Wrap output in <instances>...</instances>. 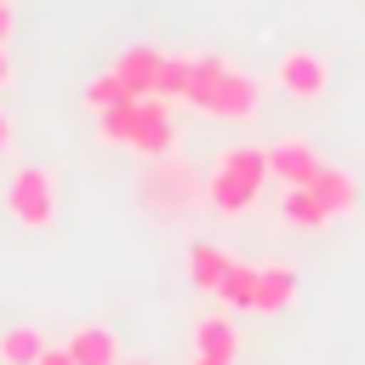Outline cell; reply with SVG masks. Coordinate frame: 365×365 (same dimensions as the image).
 <instances>
[{"label":"cell","mask_w":365,"mask_h":365,"mask_svg":"<svg viewBox=\"0 0 365 365\" xmlns=\"http://www.w3.org/2000/svg\"><path fill=\"white\" fill-rule=\"evenodd\" d=\"M262 182H268V148L234 143V148H222V154L211 160V171H205V205H211L217 217H245V211L257 205Z\"/></svg>","instance_id":"1"},{"label":"cell","mask_w":365,"mask_h":365,"mask_svg":"<svg viewBox=\"0 0 365 365\" xmlns=\"http://www.w3.org/2000/svg\"><path fill=\"white\" fill-rule=\"evenodd\" d=\"M188 108L211 114V120H251L262 108V91L251 74H240L228 57H194V80H188Z\"/></svg>","instance_id":"2"},{"label":"cell","mask_w":365,"mask_h":365,"mask_svg":"<svg viewBox=\"0 0 365 365\" xmlns=\"http://www.w3.org/2000/svg\"><path fill=\"white\" fill-rule=\"evenodd\" d=\"M6 211L23 222V228H51L57 222V182H51V171L46 165H17L11 177H6Z\"/></svg>","instance_id":"3"},{"label":"cell","mask_w":365,"mask_h":365,"mask_svg":"<svg viewBox=\"0 0 365 365\" xmlns=\"http://www.w3.org/2000/svg\"><path fill=\"white\" fill-rule=\"evenodd\" d=\"M143 194H148V205H154V211L177 217V211H188V205L205 194V177H200L188 160L160 154V160H154V171H148V182H143Z\"/></svg>","instance_id":"4"},{"label":"cell","mask_w":365,"mask_h":365,"mask_svg":"<svg viewBox=\"0 0 365 365\" xmlns=\"http://www.w3.org/2000/svg\"><path fill=\"white\" fill-rule=\"evenodd\" d=\"M274 80H279V91L297 97V103H319V97L331 91V63H325L319 51H308V46H291V51H279Z\"/></svg>","instance_id":"5"},{"label":"cell","mask_w":365,"mask_h":365,"mask_svg":"<svg viewBox=\"0 0 365 365\" xmlns=\"http://www.w3.org/2000/svg\"><path fill=\"white\" fill-rule=\"evenodd\" d=\"M137 160H160L177 148V125H171V103L165 97H137V125H131V143H125Z\"/></svg>","instance_id":"6"},{"label":"cell","mask_w":365,"mask_h":365,"mask_svg":"<svg viewBox=\"0 0 365 365\" xmlns=\"http://www.w3.org/2000/svg\"><path fill=\"white\" fill-rule=\"evenodd\" d=\"M160 63H165V51H160V46H148V40H137V46H125V51L114 57V74H120V86H125L131 97H154Z\"/></svg>","instance_id":"7"},{"label":"cell","mask_w":365,"mask_h":365,"mask_svg":"<svg viewBox=\"0 0 365 365\" xmlns=\"http://www.w3.org/2000/svg\"><path fill=\"white\" fill-rule=\"evenodd\" d=\"M314 171H319V154H314L302 137H279V143L268 148V177H274V182L302 188V182H314Z\"/></svg>","instance_id":"8"},{"label":"cell","mask_w":365,"mask_h":365,"mask_svg":"<svg viewBox=\"0 0 365 365\" xmlns=\"http://www.w3.org/2000/svg\"><path fill=\"white\" fill-rule=\"evenodd\" d=\"M63 354H68L74 365H120V342H114V331H108V325H97V319L74 325V331H68V342H63Z\"/></svg>","instance_id":"9"},{"label":"cell","mask_w":365,"mask_h":365,"mask_svg":"<svg viewBox=\"0 0 365 365\" xmlns=\"http://www.w3.org/2000/svg\"><path fill=\"white\" fill-rule=\"evenodd\" d=\"M308 188L331 205V217H354V211H359V182H354V171H342V165H325V160H319V171H314Z\"/></svg>","instance_id":"10"},{"label":"cell","mask_w":365,"mask_h":365,"mask_svg":"<svg viewBox=\"0 0 365 365\" xmlns=\"http://www.w3.org/2000/svg\"><path fill=\"white\" fill-rule=\"evenodd\" d=\"M297 302V268L291 262H257V314H274V308H291Z\"/></svg>","instance_id":"11"},{"label":"cell","mask_w":365,"mask_h":365,"mask_svg":"<svg viewBox=\"0 0 365 365\" xmlns=\"http://www.w3.org/2000/svg\"><path fill=\"white\" fill-rule=\"evenodd\" d=\"M279 217H285L291 228H308V234H319V228H331V222H336V217H331V205H325V200H319L308 182L279 194Z\"/></svg>","instance_id":"12"},{"label":"cell","mask_w":365,"mask_h":365,"mask_svg":"<svg viewBox=\"0 0 365 365\" xmlns=\"http://www.w3.org/2000/svg\"><path fill=\"white\" fill-rule=\"evenodd\" d=\"M194 354L205 359H234L240 354V325L228 314H200L194 319Z\"/></svg>","instance_id":"13"},{"label":"cell","mask_w":365,"mask_h":365,"mask_svg":"<svg viewBox=\"0 0 365 365\" xmlns=\"http://www.w3.org/2000/svg\"><path fill=\"white\" fill-rule=\"evenodd\" d=\"M228 262H234V257H228V251H217V245H205V240H200V245H188V279H194L200 291H217V285H222V274H228Z\"/></svg>","instance_id":"14"},{"label":"cell","mask_w":365,"mask_h":365,"mask_svg":"<svg viewBox=\"0 0 365 365\" xmlns=\"http://www.w3.org/2000/svg\"><path fill=\"white\" fill-rule=\"evenodd\" d=\"M217 297H222V308L234 314V308H251L257 302V262H228V274H222V285H217Z\"/></svg>","instance_id":"15"},{"label":"cell","mask_w":365,"mask_h":365,"mask_svg":"<svg viewBox=\"0 0 365 365\" xmlns=\"http://www.w3.org/2000/svg\"><path fill=\"white\" fill-rule=\"evenodd\" d=\"M131 125H137V97H125V103H114V108L97 114V137L108 148H125L131 143Z\"/></svg>","instance_id":"16"},{"label":"cell","mask_w":365,"mask_h":365,"mask_svg":"<svg viewBox=\"0 0 365 365\" xmlns=\"http://www.w3.org/2000/svg\"><path fill=\"white\" fill-rule=\"evenodd\" d=\"M40 348H46V336H40L34 325H11V331L0 336V365H34Z\"/></svg>","instance_id":"17"},{"label":"cell","mask_w":365,"mask_h":365,"mask_svg":"<svg viewBox=\"0 0 365 365\" xmlns=\"http://www.w3.org/2000/svg\"><path fill=\"white\" fill-rule=\"evenodd\" d=\"M188 80H194V57H165L160 63V80H154V97L188 103Z\"/></svg>","instance_id":"18"},{"label":"cell","mask_w":365,"mask_h":365,"mask_svg":"<svg viewBox=\"0 0 365 365\" xmlns=\"http://www.w3.org/2000/svg\"><path fill=\"white\" fill-rule=\"evenodd\" d=\"M125 97H131V91L120 86V74H114V68L86 80V108H91V114H103V108H114V103H125Z\"/></svg>","instance_id":"19"},{"label":"cell","mask_w":365,"mask_h":365,"mask_svg":"<svg viewBox=\"0 0 365 365\" xmlns=\"http://www.w3.org/2000/svg\"><path fill=\"white\" fill-rule=\"evenodd\" d=\"M11 29H17L11 23V0H0V46H11Z\"/></svg>","instance_id":"20"},{"label":"cell","mask_w":365,"mask_h":365,"mask_svg":"<svg viewBox=\"0 0 365 365\" xmlns=\"http://www.w3.org/2000/svg\"><path fill=\"white\" fill-rule=\"evenodd\" d=\"M34 365H74V359H68L63 348H40V359H34Z\"/></svg>","instance_id":"21"},{"label":"cell","mask_w":365,"mask_h":365,"mask_svg":"<svg viewBox=\"0 0 365 365\" xmlns=\"http://www.w3.org/2000/svg\"><path fill=\"white\" fill-rule=\"evenodd\" d=\"M11 86V57H6V46H0V91Z\"/></svg>","instance_id":"22"},{"label":"cell","mask_w":365,"mask_h":365,"mask_svg":"<svg viewBox=\"0 0 365 365\" xmlns=\"http://www.w3.org/2000/svg\"><path fill=\"white\" fill-rule=\"evenodd\" d=\"M6 143H11V114L0 108V148H6Z\"/></svg>","instance_id":"23"},{"label":"cell","mask_w":365,"mask_h":365,"mask_svg":"<svg viewBox=\"0 0 365 365\" xmlns=\"http://www.w3.org/2000/svg\"><path fill=\"white\" fill-rule=\"evenodd\" d=\"M194 365H234V359H205V354H194Z\"/></svg>","instance_id":"24"},{"label":"cell","mask_w":365,"mask_h":365,"mask_svg":"<svg viewBox=\"0 0 365 365\" xmlns=\"http://www.w3.org/2000/svg\"><path fill=\"white\" fill-rule=\"evenodd\" d=\"M120 365H154V359H120Z\"/></svg>","instance_id":"25"}]
</instances>
